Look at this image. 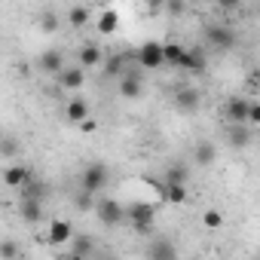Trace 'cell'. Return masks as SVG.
Listing matches in <instances>:
<instances>
[{
	"mask_svg": "<svg viewBox=\"0 0 260 260\" xmlns=\"http://www.w3.org/2000/svg\"><path fill=\"white\" fill-rule=\"evenodd\" d=\"M205 64H208L205 49L193 46V49H184V52H181V58H178V64H175V68H184V71H190V74H202V71H205Z\"/></svg>",
	"mask_w": 260,
	"mask_h": 260,
	"instance_id": "ba28073f",
	"label": "cell"
},
{
	"mask_svg": "<svg viewBox=\"0 0 260 260\" xmlns=\"http://www.w3.org/2000/svg\"><path fill=\"white\" fill-rule=\"evenodd\" d=\"M245 122L254 128V125H260V104H254V101H248V116H245Z\"/></svg>",
	"mask_w": 260,
	"mask_h": 260,
	"instance_id": "d6a6232c",
	"label": "cell"
},
{
	"mask_svg": "<svg viewBox=\"0 0 260 260\" xmlns=\"http://www.w3.org/2000/svg\"><path fill=\"white\" fill-rule=\"evenodd\" d=\"M251 138H254V132L248 122H230V144L233 147H248Z\"/></svg>",
	"mask_w": 260,
	"mask_h": 260,
	"instance_id": "9a60e30c",
	"label": "cell"
},
{
	"mask_svg": "<svg viewBox=\"0 0 260 260\" xmlns=\"http://www.w3.org/2000/svg\"><path fill=\"white\" fill-rule=\"evenodd\" d=\"M156 193H159L162 202H169V205H184V202H187V184H169V181H162V184L156 187Z\"/></svg>",
	"mask_w": 260,
	"mask_h": 260,
	"instance_id": "9c48e42d",
	"label": "cell"
},
{
	"mask_svg": "<svg viewBox=\"0 0 260 260\" xmlns=\"http://www.w3.org/2000/svg\"><path fill=\"white\" fill-rule=\"evenodd\" d=\"M119 95L135 101L144 95V71L141 68H132V71H122L119 74Z\"/></svg>",
	"mask_w": 260,
	"mask_h": 260,
	"instance_id": "3957f363",
	"label": "cell"
},
{
	"mask_svg": "<svg viewBox=\"0 0 260 260\" xmlns=\"http://www.w3.org/2000/svg\"><path fill=\"white\" fill-rule=\"evenodd\" d=\"M77 125H80V128H83V132H95V125H98V122H95V119H92V116H86V119H80V122H77Z\"/></svg>",
	"mask_w": 260,
	"mask_h": 260,
	"instance_id": "e575fe53",
	"label": "cell"
},
{
	"mask_svg": "<svg viewBox=\"0 0 260 260\" xmlns=\"http://www.w3.org/2000/svg\"><path fill=\"white\" fill-rule=\"evenodd\" d=\"M71 236H74V226H71V220H64V217H55V220L49 223V242H52V245H64Z\"/></svg>",
	"mask_w": 260,
	"mask_h": 260,
	"instance_id": "5bb4252c",
	"label": "cell"
},
{
	"mask_svg": "<svg viewBox=\"0 0 260 260\" xmlns=\"http://www.w3.org/2000/svg\"><path fill=\"white\" fill-rule=\"evenodd\" d=\"M86 83V71L77 64V68H61L58 71V86L61 89H80Z\"/></svg>",
	"mask_w": 260,
	"mask_h": 260,
	"instance_id": "7c38bea8",
	"label": "cell"
},
{
	"mask_svg": "<svg viewBox=\"0 0 260 260\" xmlns=\"http://www.w3.org/2000/svg\"><path fill=\"white\" fill-rule=\"evenodd\" d=\"M19 254H22V248H19L16 239H4V242H0V257H4V260H13Z\"/></svg>",
	"mask_w": 260,
	"mask_h": 260,
	"instance_id": "f1b7e54d",
	"label": "cell"
},
{
	"mask_svg": "<svg viewBox=\"0 0 260 260\" xmlns=\"http://www.w3.org/2000/svg\"><path fill=\"white\" fill-rule=\"evenodd\" d=\"M169 16H184V0H166Z\"/></svg>",
	"mask_w": 260,
	"mask_h": 260,
	"instance_id": "836d02e7",
	"label": "cell"
},
{
	"mask_svg": "<svg viewBox=\"0 0 260 260\" xmlns=\"http://www.w3.org/2000/svg\"><path fill=\"white\" fill-rule=\"evenodd\" d=\"M28 178H31V172H28L25 166H16V162H13V166H7V169H4V184H7V187H13V190H19Z\"/></svg>",
	"mask_w": 260,
	"mask_h": 260,
	"instance_id": "ac0fdd59",
	"label": "cell"
},
{
	"mask_svg": "<svg viewBox=\"0 0 260 260\" xmlns=\"http://www.w3.org/2000/svg\"><path fill=\"white\" fill-rule=\"evenodd\" d=\"M214 159H217V147H214V141H199V144L193 147V162H196L199 169H208Z\"/></svg>",
	"mask_w": 260,
	"mask_h": 260,
	"instance_id": "4fadbf2b",
	"label": "cell"
},
{
	"mask_svg": "<svg viewBox=\"0 0 260 260\" xmlns=\"http://www.w3.org/2000/svg\"><path fill=\"white\" fill-rule=\"evenodd\" d=\"M37 68H40L43 74H58V71L64 68V55H61V49H46V52H40Z\"/></svg>",
	"mask_w": 260,
	"mask_h": 260,
	"instance_id": "8fae6325",
	"label": "cell"
},
{
	"mask_svg": "<svg viewBox=\"0 0 260 260\" xmlns=\"http://www.w3.org/2000/svg\"><path fill=\"white\" fill-rule=\"evenodd\" d=\"M68 242H71V254H74V257H89V254L95 251L92 236H71Z\"/></svg>",
	"mask_w": 260,
	"mask_h": 260,
	"instance_id": "ffe728a7",
	"label": "cell"
},
{
	"mask_svg": "<svg viewBox=\"0 0 260 260\" xmlns=\"http://www.w3.org/2000/svg\"><path fill=\"white\" fill-rule=\"evenodd\" d=\"M107 178H110V172H107L104 162H89L83 169V175H80V187L89 190V193H98V190L107 187Z\"/></svg>",
	"mask_w": 260,
	"mask_h": 260,
	"instance_id": "7a4b0ae2",
	"label": "cell"
},
{
	"mask_svg": "<svg viewBox=\"0 0 260 260\" xmlns=\"http://www.w3.org/2000/svg\"><path fill=\"white\" fill-rule=\"evenodd\" d=\"M217 4H220V10H239L242 0H217Z\"/></svg>",
	"mask_w": 260,
	"mask_h": 260,
	"instance_id": "d590c367",
	"label": "cell"
},
{
	"mask_svg": "<svg viewBox=\"0 0 260 260\" xmlns=\"http://www.w3.org/2000/svg\"><path fill=\"white\" fill-rule=\"evenodd\" d=\"M116 25H119V16H116L113 10H104V13L98 16V34H113Z\"/></svg>",
	"mask_w": 260,
	"mask_h": 260,
	"instance_id": "d4e9b609",
	"label": "cell"
},
{
	"mask_svg": "<svg viewBox=\"0 0 260 260\" xmlns=\"http://www.w3.org/2000/svg\"><path fill=\"white\" fill-rule=\"evenodd\" d=\"M202 223H205V226H208V230H217V226H220V223H223V214H220V211H214V208H211V211H205V214H202Z\"/></svg>",
	"mask_w": 260,
	"mask_h": 260,
	"instance_id": "1f68e13d",
	"label": "cell"
},
{
	"mask_svg": "<svg viewBox=\"0 0 260 260\" xmlns=\"http://www.w3.org/2000/svg\"><path fill=\"white\" fill-rule=\"evenodd\" d=\"M184 4H190V0H184Z\"/></svg>",
	"mask_w": 260,
	"mask_h": 260,
	"instance_id": "8d00e7d4",
	"label": "cell"
},
{
	"mask_svg": "<svg viewBox=\"0 0 260 260\" xmlns=\"http://www.w3.org/2000/svg\"><path fill=\"white\" fill-rule=\"evenodd\" d=\"M19 190H22V196H34V199H43V196H46V187H43V181H31V178H28V181H25Z\"/></svg>",
	"mask_w": 260,
	"mask_h": 260,
	"instance_id": "4316f807",
	"label": "cell"
},
{
	"mask_svg": "<svg viewBox=\"0 0 260 260\" xmlns=\"http://www.w3.org/2000/svg\"><path fill=\"white\" fill-rule=\"evenodd\" d=\"M147 257H178V248H175L166 236H156V239L147 245Z\"/></svg>",
	"mask_w": 260,
	"mask_h": 260,
	"instance_id": "d6986e66",
	"label": "cell"
},
{
	"mask_svg": "<svg viewBox=\"0 0 260 260\" xmlns=\"http://www.w3.org/2000/svg\"><path fill=\"white\" fill-rule=\"evenodd\" d=\"M199 104H202L199 89H193V86H181V89H175V107H178L181 113H196Z\"/></svg>",
	"mask_w": 260,
	"mask_h": 260,
	"instance_id": "52a82bcc",
	"label": "cell"
},
{
	"mask_svg": "<svg viewBox=\"0 0 260 260\" xmlns=\"http://www.w3.org/2000/svg\"><path fill=\"white\" fill-rule=\"evenodd\" d=\"M74 205H77L80 211H92V208H95V199H92V193H89V190H83V187H80V193L74 196Z\"/></svg>",
	"mask_w": 260,
	"mask_h": 260,
	"instance_id": "f546056e",
	"label": "cell"
},
{
	"mask_svg": "<svg viewBox=\"0 0 260 260\" xmlns=\"http://www.w3.org/2000/svg\"><path fill=\"white\" fill-rule=\"evenodd\" d=\"M95 64H101V49L95 43H86L80 49V68H95Z\"/></svg>",
	"mask_w": 260,
	"mask_h": 260,
	"instance_id": "7402d4cb",
	"label": "cell"
},
{
	"mask_svg": "<svg viewBox=\"0 0 260 260\" xmlns=\"http://www.w3.org/2000/svg\"><path fill=\"white\" fill-rule=\"evenodd\" d=\"M162 181H169V184H187L190 181V169L184 166V162H172L169 169H166V178Z\"/></svg>",
	"mask_w": 260,
	"mask_h": 260,
	"instance_id": "44dd1931",
	"label": "cell"
},
{
	"mask_svg": "<svg viewBox=\"0 0 260 260\" xmlns=\"http://www.w3.org/2000/svg\"><path fill=\"white\" fill-rule=\"evenodd\" d=\"M92 211L98 214V220H101L104 226H116V223L125 220V208H122L116 199H101V202H95Z\"/></svg>",
	"mask_w": 260,
	"mask_h": 260,
	"instance_id": "8992f818",
	"label": "cell"
},
{
	"mask_svg": "<svg viewBox=\"0 0 260 260\" xmlns=\"http://www.w3.org/2000/svg\"><path fill=\"white\" fill-rule=\"evenodd\" d=\"M181 52H184V46H178V43H162V61L166 64H178V58H181Z\"/></svg>",
	"mask_w": 260,
	"mask_h": 260,
	"instance_id": "83f0119b",
	"label": "cell"
},
{
	"mask_svg": "<svg viewBox=\"0 0 260 260\" xmlns=\"http://www.w3.org/2000/svg\"><path fill=\"white\" fill-rule=\"evenodd\" d=\"M89 19H92V13H89L86 7H74V10L68 13V22H71L74 28H86V25H89Z\"/></svg>",
	"mask_w": 260,
	"mask_h": 260,
	"instance_id": "484cf974",
	"label": "cell"
},
{
	"mask_svg": "<svg viewBox=\"0 0 260 260\" xmlns=\"http://www.w3.org/2000/svg\"><path fill=\"white\" fill-rule=\"evenodd\" d=\"M125 61H128V55H125V52L110 55V58L104 61V74H107V77H119V74L125 71Z\"/></svg>",
	"mask_w": 260,
	"mask_h": 260,
	"instance_id": "603a6c76",
	"label": "cell"
},
{
	"mask_svg": "<svg viewBox=\"0 0 260 260\" xmlns=\"http://www.w3.org/2000/svg\"><path fill=\"white\" fill-rule=\"evenodd\" d=\"M19 214H22V220H25V223H40V220H43V199H34V196H22Z\"/></svg>",
	"mask_w": 260,
	"mask_h": 260,
	"instance_id": "30bf717a",
	"label": "cell"
},
{
	"mask_svg": "<svg viewBox=\"0 0 260 260\" xmlns=\"http://www.w3.org/2000/svg\"><path fill=\"white\" fill-rule=\"evenodd\" d=\"M125 217L132 220V226H135L138 233H150V230H153L156 211H153V205H147V202H135V205L125 208Z\"/></svg>",
	"mask_w": 260,
	"mask_h": 260,
	"instance_id": "5b68a950",
	"label": "cell"
},
{
	"mask_svg": "<svg viewBox=\"0 0 260 260\" xmlns=\"http://www.w3.org/2000/svg\"><path fill=\"white\" fill-rule=\"evenodd\" d=\"M223 116H226L230 122H245V116H248V101L233 95V98L223 104Z\"/></svg>",
	"mask_w": 260,
	"mask_h": 260,
	"instance_id": "2e32d148",
	"label": "cell"
},
{
	"mask_svg": "<svg viewBox=\"0 0 260 260\" xmlns=\"http://www.w3.org/2000/svg\"><path fill=\"white\" fill-rule=\"evenodd\" d=\"M58 25H61V19H58L52 10L40 13V19H37V28H40L43 34H55V31H58Z\"/></svg>",
	"mask_w": 260,
	"mask_h": 260,
	"instance_id": "cb8c5ba5",
	"label": "cell"
},
{
	"mask_svg": "<svg viewBox=\"0 0 260 260\" xmlns=\"http://www.w3.org/2000/svg\"><path fill=\"white\" fill-rule=\"evenodd\" d=\"M135 61H138L141 71H156V68H162V64H166V61H162V43H159V40H144V43L138 46V52H135Z\"/></svg>",
	"mask_w": 260,
	"mask_h": 260,
	"instance_id": "6da1fadb",
	"label": "cell"
},
{
	"mask_svg": "<svg viewBox=\"0 0 260 260\" xmlns=\"http://www.w3.org/2000/svg\"><path fill=\"white\" fill-rule=\"evenodd\" d=\"M19 150H22V147H19V141H16V138H4V141H0V153H4L7 159H16V156H19Z\"/></svg>",
	"mask_w": 260,
	"mask_h": 260,
	"instance_id": "4dcf8cb0",
	"label": "cell"
},
{
	"mask_svg": "<svg viewBox=\"0 0 260 260\" xmlns=\"http://www.w3.org/2000/svg\"><path fill=\"white\" fill-rule=\"evenodd\" d=\"M89 116V101L86 98H71L68 104H64V119L68 122H80V119H86Z\"/></svg>",
	"mask_w": 260,
	"mask_h": 260,
	"instance_id": "e0dca14e",
	"label": "cell"
},
{
	"mask_svg": "<svg viewBox=\"0 0 260 260\" xmlns=\"http://www.w3.org/2000/svg\"><path fill=\"white\" fill-rule=\"evenodd\" d=\"M205 40H208L214 49L226 52V49H233V46L239 43V34H236V28H230V25H208V28H205Z\"/></svg>",
	"mask_w": 260,
	"mask_h": 260,
	"instance_id": "277c9868",
	"label": "cell"
}]
</instances>
